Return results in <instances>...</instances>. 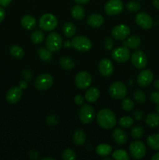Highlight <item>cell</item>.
Masks as SVG:
<instances>
[{"mask_svg": "<svg viewBox=\"0 0 159 160\" xmlns=\"http://www.w3.org/2000/svg\"><path fill=\"white\" fill-rule=\"evenodd\" d=\"M63 45L65 46V48H70V47L72 46L71 42H70V41H65V42H64Z\"/></svg>", "mask_w": 159, "mask_h": 160, "instance_id": "cell-52", "label": "cell"}, {"mask_svg": "<svg viewBox=\"0 0 159 160\" xmlns=\"http://www.w3.org/2000/svg\"><path fill=\"white\" fill-rule=\"evenodd\" d=\"M28 156L30 159H39V154L37 151L35 150H31L28 153Z\"/></svg>", "mask_w": 159, "mask_h": 160, "instance_id": "cell-46", "label": "cell"}, {"mask_svg": "<svg viewBox=\"0 0 159 160\" xmlns=\"http://www.w3.org/2000/svg\"><path fill=\"white\" fill-rule=\"evenodd\" d=\"M43 160H55L54 158H51V157H46L44 158Z\"/></svg>", "mask_w": 159, "mask_h": 160, "instance_id": "cell-55", "label": "cell"}, {"mask_svg": "<svg viewBox=\"0 0 159 160\" xmlns=\"http://www.w3.org/2000/svg\"><path fill=\"white\" fill-rule=\"evenodd\" d=\"M153 6L155 9H159V0H153Z\"/></svg>", "mask_w": 159, "mask_h": 160, "instance_id": "cell-50", "label": "cell"}, {"mask_svg": "<svg viewBox=\"0 0 159 160\" xmlns=\"http://www.w3.org/2000/svg\"><path fill=\"white\" fill-rule=\"evenodd\" d=\"M140 38L138 35H132L123 42V46H126L131 49H137L140 45Z\"/></svg>", "mask_w": 159, "mask_h": 160, "instance_id": "cell-22", "label": "cell"}, {"mask_svg": "<svg viewBox=\"0 0 159 160\" xmlns=\"http://www.w3.org/2000/svg\"><path fill=\"white\" fill-rule=\"evenodd\" d=\"M143 134H144V130H143V127L140 126V125L133 127L131 129V136L134 139L140 138L143 137Z\"/></svg>", "mask_w": 159, "mask_h": 160, "instance_id": "cell-34", "label": "cell"}, {"mask_svg": "<svg viewBox=\"0 0 159 160\" xmlns=\"http://www.w3.org/2000/svg\"><path fill=\"white\" fill-rule=\"evenodd\" d=\"M132 97H133V99L137 102L138 104H143L146 101V94L144 93V92H143L142 90L140 89H136L135 91L132 93Z\"/></svg>", "mask_w": 159, "mask_h": 160, "instance_id": "cell-32", "label": "cell"}, {"mask_svg": "<svg viewBox=\"0 0 159 160\" xmlns=\"http://www.w3.org/2000/svg\"><path fill=\"white\" fill-rule=\"evenodd\" d=\"M19 87L23 90V89H26L27 88V81H25V80H23L20 82V86Z\"/></svg>", "mask_w": 159, "mask_h": 160, "instance_id": "cell-47", "label": "cell"}, {"mask_svg": "<svg viewBox=\"0 0 159 160\" xmlns=\"http://www.w3.org/2000/svg\"><path fill=\"white\" fill-rule=\"evenodd\" d=\"M62 31L67 38H71L76 34V28L72 22H67L63 25Z\"/></svg>", "mask_w": 159, "mask_h": 160, "instance_id": "cell-29", "label": "cell"}, {"mask_svg": "<svg viewBox=\"0 0 159 160\" xmlns=\"http://www.w3.org/2000/svg\"><path fill=\"white\" fill-rule=\"evenodd\" d=\"M150 99L153 103L159 104V91L158 92H154L150 95Z\"/></svg>", "mask_w": 159, "mask_h": 160, "instance_id": "cell-43", "label": "cell"}, {"mask_svg": "<svg viewBox=\"0 0 159 160\" xmlns=\"http://www.w3.org/2000/svg\"><path fill=\"white\" fill-rule=\"evenodd\" d=\"M23 92L20 87H12L9 89L6 95V101L10 104H15L21 98Z\"/></svg>", "mask_w": 159, "mask_h": 160, "instance_id": "cell-17", "label": "cell"}, {"mask_svg": "<svg viewBox=\"0 0 159 160\" xmlns=\"http://www.w3.org/2000/svg\"><path fill=\"white\" fill-rule=\"evenodd\" d=\"M131 62L132 65L137 69H143L147 64V57L143 51L137 49L131 56Z\"/></svg>", "mask_w": 159, "mask_h": 160, "instance_id": "cell-10", "label": "cell"}, {"mask_svg": "<svg viewBox=\"0 0 159 160\" xmlns=\"http://www.w3.org/2000/svg\"><path fill=\"white\" fill-rule=\"evenodd\" d=\"M54 79L52 76L48 73L41 74L34 81V87L39 91H45L52 86Z\"/></svg>", "mask_w": 159, "mask_h": 160, "instance_id": "cell-7", "label": "cell"}, {"mask_svg": "<svg viewBox=\"0 0 159 160\" xmlns=\"http://www.w3.org/2000/svg\"><path fill=\"white\" fill-rule=\"evenodd\" d=\"M109 95L115 99H122L127 95V88L121 81L112 83L108 89Z\"/></svg>", "mask_w": 159, "mask_h": 160, "instance_id": "cell-3", "label": "cell"}, {"mask_svg": "<svg viewBox=\"0 0 159 160\" xmlns=\"http://www.w3.org/2000/svg\"><path fill=\"white\" fill-rule=\"evenodd\" d=\"M97 123L101 128L108 130L116 124V117L113 111L109 109H102L97 114Z\"/></svg>", "mask_w": 159, "mask_h": 160, "instance_id": "cell-1", "label": "cell"}, {"mask_svg": "<svg viewBox=\"0 0 159 160\" xmlns=\"http://www.w3.org/2000/svg\"><path fill=\"white\" fill-rule=\"evenodd\" d=\"M135 21L138 26L144 30L151 29L153 26V20L148 14L145 12H139L136 15Z\"/></svg>", "mask_w": 159, "mask_h": 160, "instance_id": "cell-15", "label": "cell"}, {"mask_svg": "<svg viewBox=\"0 0 159 160\" xmlns=\"http://www.w3.org/2000/svg\"><path fill=\"white\" fill-rule=\"evenodd\" d=\"M100 96V91L98 88L92 87L90 88H89L88 90L86 92L85 96L84 98L86 99V101L88 102H94L97 100L98 99Z\"/></svg>", "mask_w": 159, "mask_h": 160, "instance_id": "cell-21", "label": "cell"}, {"mask_svg": "<svg viewBox=\"0 0 159 160\" xmlns=\"http://www.w3.org/2000/svg\"><path fill=\"white\" fill-rule=\"evenodd\" d=\"M147 145L153 150H159V134L150 135L147 138Z\"/></svg>", "mask_w": 159, "mask_h": 160, "instance_id": "cell-28", "label": "cell"}, {"mask_svg": "<svg viewBox=\"0 0 159 160\" xmlns=\"http://www.w3.org/2000/svg\"><path fill=\"white\" fill-rule=\"evenodd\" d=\"M71 44L75 49L80 52H87L92 48V43L90 39L83 35L73 37Z\"/></svg>", "mask_w": 159, "mask_h": 160, "instance_id": "cell-5", "label": "cell"}, {"mask_svg": "<svg viewBox=\"0 0 159 160\" xmlns=\"http://www.w3.org/2000/svg\"><path fill=\"white\" fill-rule=\"evenodd\" d=\"M59 64L61 67L65 70H72L74 68L75 62L72 58L69 57V56H62L59 59Z\"/></svg>", "mask_w": 159, "mask_h": 160, "instance_id": "cell-27", "label": "cell"}, {"mask_svg": "<svg viewBox=\"0 0 159 160\" xmlns=\"http://www.w3.org/2000/svg\"><path fill=\"white\" fill-rule=\"evenodd\" d=\"M98 70L103 77H109L114 71L112 62L108 59H102L98 63Z\"/></svg>", "mask_w": 159, "mask_h": 160, "instance_id": "cell-16", "label": "cell"}, {"mask_svg": "<svg viewBox=\"0 0 159 160\" xmlns=\"http://www.w3.org/2000/svg\"><path fill=\"white\" fill-rule=\"evenodd\" d=\"M95 112L94 108L89 104H83L79 111V119L84 124H89L94 120Z\"/></svg>", "mask_w": 159, "mask_h": 160, "instance_id": "cell-6", "label": "cell"}, {"mask_svg": "<svg viewBox=\"0 0 159 160\" xmlns=\"http://www.w3.org/2000/svg\"><path fill=\"white\" fill-rule=\"evenodd\" d=\"M126 9L131 12H137V11L140 10V4L137 1H130L126 4Z\"/></svg>", "mask_w": 159, "mask_h": 160, "instance_id": "cell-39", "label": "cell"}, {"mask_svg": "<svg viewBox=\"0 0 159 160\" xmlns=\"http://www.w3.org/2000/svg\"><path fill=\"white\" fill-rule=\"evenodd\" d=\"M22 76H23V79H24L25 81H30L32 79V72H31V70L26 69V70H23V72H22Z\"/></svg>", "mask_w": 159, "mask_h": 160, "instance_id": "cell-42", "label": "cell"}, {"mask_svg": "<svg viewBox=\"0 0 159 160\" xmlns=\"http://www.w3.org/2000/svg\"><path fill=\"white\" fill-rule=\"evenodd\" d=\"M84 99H85V98H84V97L82 96V95H76V96H75L74 102L76 103L77 106H81V105L84 104Z\"/></svg>", "mask_w": 159, "mask_h": 160, "instance_id": "cell-45", "label": "cell"}, {"mask_svg": "<svg viewBox=\"0 0 159 160\" xmlns=\"http://www.w3.org/2000/svg\"><path fill=\"white\" fill-rule=\"evenodd\" d=\"M132 116L136 120H140L143 118V112L141 110L137 109L132 112Z\"/></svg>", "mask_w": 159, "mask_h": 160, "instance_id": "cell-44", "label": "cell"}, {"mask_svg": "<svg viewBox=\"0 0 159 160\" xmlns=\"http://www.w3.org/2000/svg\"><path fill=\"white\" fill-rule=\"evenodd\" d=\"M9 52H10L11 56L12 57L17 59H22L23 57V56H24V51L19 45H12V46H10V48H9Z\"/></svg>", "mask_w": 159, "mask_h": 160, "instance_id": "cell-30", "label": "cell"}, {"mask_svg": "<svg viewBox=\"0 0 159 160\" xmlns=\"http://www.w3.org/2000/svg\"><path fill=\"white\" fill-rule=\"evenodd\" d=\"M130 56V52L129 48L126 46H121L115 48L112 52V57L114 60L118 62H125L129 60Z\"/></svg>", "mask_w": 159, "mask_h": 160, "instance_id": "cell-12", "label": "cell"}, {"mask_svg": "<svg viewBox=\"0 0 159 160\" xmlns=\"http://www.w3.org/2000/svg\"><path fill=\"white\" fill-rule=\"evenodd\" d=\"M45 45L46 48L48 50L54 52H58L62 45V39L60 34L57 32H52L48 35L45 41Z\"/></svg>", "mask_w": 159, "mask_h": 160, "instance_id": "cell-4", "label": "cell"}, {"mask_svg": "<svg viewBox=\"0 0 159 160\" xmlns=\"http://www.w3.org/2000/svg\"><path fill=\"white\" fill-rule=\"evenodd\" d=\"M74 2H76V3H79V4H84V3L88 2L89 0H73Z\"/></svg>", "mask_w": 159, "mask_h": 160, "instance_id": "cell-53", "label": "cell"}, {"mask_svg": "<svg viewBox=\"0 0 159 160\" xmlns=\"http://www.w3.org/2000/svg\"><path fill=\"white\" fill-rule=\"evenodd\" d=\"M151 159H152V160H159V152L154 154V156L151 157Z\"/></svg>", "mask_w": 159, "mask_h": 160, "instance_id": "cell-54", "label": "cell"}, {"mask_svg": "<svg viewBox=\"0 0 159 160\" xmlns=\"http://www.w3.org/2000/svg\"><path fill=\"white\" fill-rule=\"evenodd\" d=\"M104 9L107 15H118L123 10V3L121 0H108L104 5Z\"/></svg>", "mask_w": 159, "mask_h": 160, "instance_id": "cell-9", "label": "cell"}, {"mask_svg": "<svg viewBox=\"0 0 159 160\" xmlns=\"http://www.w3.org/2000/svg\"><path fill=\"white\" fill-rule=\"evenodd\" d=\"M58 26V20L51 13H45L39 19V27L45 31H53Z\"/></svg>", "mask_w": 159, "mask_h": 160, "instance_id": "cell-2", "label": "cell"}, {"mask_svg": "<svg viewBox=\"0 0 159 160\" xmlns=\"http://www.w3.org/2000/svg\"><path fill=\"white\" fill-rule=\"evenodd\" d=\"M146 123L150 128H156L159 126V114L155 112H151L148 114L146 117Z\"/></svg>", "mask_w": 159, "mask_h": 160, "instance_id": "cell-25", "label": "cell"}, {"mask_svg": "<svg viewBox=\"0 0 159 160\" xmlns=\"http://www.w3.org/2000/svg\"><path fill=\"white\" fill-rule=\"evenodd\" d=\"M103 45H104V48H105L106 50L110 51V50H112V48H113V46H114L113 41L112 40L111 38H106L105 40L104 41V44H103Z\"/></svg>", "mask_w": 159, "mask_h": 160, "instance_id": "cell-41", "label": "cell"}, {"mask_svg": "<svg viewBox=\"0 0 159 160\" xmlns=\"http://www.w3.org/2000/svg\"><path fill=\"white\" fill-rule=\"evenodd\" d=\"M154 87L156 90L159 91V79H157L154 82Z\"/></svg>", "mask_w": 159, "mask_h": 160, "instance_id": "cell-51", "label": "cell"}, {"mask_svg": "<svg viewBox=\"0 0 159 160\" xmlns=\"http://www.w3.org/2000/svg\"><path fill=\"white\" fill-rule=\"evenodd\" d=\"M59 121V117L56 114H51L49 115L46 119V123L50 126H54V125L58 124Z\"/></svg>", "mask_w": 159, "mask_h": 160, "instance_id": "cell-40", "label": "cell"}, {"mask_svg": "<svg viewBox=\"0 0 159 160\" xmlns=\"http://www.w3.org/2000/svg\"><path fill=\"white\" fill-rule=\"evenodd\" d=\"M154 74L150 70H143L137 76V84L140 87L146 88L152 83Z\"/></svg>", "mask_w": 159, "mask_h": 160, "instance_id": "cell-14", "label": "cell"}, {"mask_svg": "<svg viewBox=\"0 0 159 160\" xmlns=\"http://www.w3.org/2000/svg\"><path fill=\"white\" fill-rule=\"evenodd\" d=\"M92 81L91 76L87 71L79 72L75 77V84L78 88L85 89L90 85Z\"/></svg>", "mask_w": 159, "mask_h": 160, "instance_id": "cell-11", "label": "cell"}, {"mask_svg": "<svg viewBox=\"0 0 159 160\" xmlns=\"http://www.w3.org/2000/svg\"><path fill=\"white\" fill-rule=\"evenodd\" d=\"M62 157L64 160H74L76 159V155L71 148H65L62 152Z\"/></svg>", "mask_w": 159, "mask_h": 160, "instance_id": "cell-38", "label": "cell"}, {"mask_svg": "<svg viewBox=\"0 0 159 160\" xmlns=\"http://www.w3.org/2000/svg\"><path fill=\"white\" fill-rule=\"evenodd\" d=\"M87 23L92 28H99L104 23V17H102V15L98 13L90 14L87 17Z\"/></svg>", "mask_w": 159, "mask_h": 160, "instance_id": "cell-19", "label": "cell"}, {"mask_svg": "<svg viewBox=\"0 0 159 160\" xmlns=\"http://www.w3.org/2000/svg\"><path fill=\"white\" fill-rule=\"evenodd\" d=\"M112 138H113L114 141L116 142L118 145H124L126 142H127V134L124 130L121 129V128H116L112 132Z\"/></svg>", "mask_w": 159, "mask_h": 160, "instance_id": "cell-18", "label": "cell"}, {"mask_svg": "<svg viewBox=\"0 0 159 160\" xmlns=\"http://www.w3.org/2000/svg\"><path fill=\"white\" fill-rule=\"evenodd\" d=\"M129 153L135 159H140L146 154V147L140 141H135L129 145Z\"/></svg>", "mask_w": 159, "mask_h": 160, "instance_id": "cell-8", "label": "cell"}, {"mask_svg": "<svg viewBox=\"0 0 159 160\" xmlns=\"http://www.w3.org/2000/svg\"><path fill=\"white\" fill-rule=\"evenodd\" d=\"M112 152V147L108 144H101L96 148V152L101 156H107Z\"/></svg>", "mask_w": 159, "mask_h": 160, "instance_id": "cell-31", "label": "cell"}, {"mask_svg": "<svg viewBox=\"0 0 159 160\" xmlns=\"http://www.w3.org/2000/svg\"><path fill=\"white\" fill-rule=\"evenodd\" d=\"M71 14L72 17L75 19V20H82L83 18L85 16V11L83 6H81L80 5H76V6H73L71 10Z\"/></svg>", "mask_w": 159, "mask_h": 160, "instance_id": "cell-26", "label": "cell"}, {"mask_svg": "<svg viewBox=\"0 0 159 160\" xmlns=\"http://www.w3.org/2000/svg\"><path fill=\"white\" fill-rule=\"evenodd\" d=\"M45 34L41 30L34 31L31 35V40L34 44H41L44 41Z\"/></svg>", "mask_w": 159, "mask_h": 160, "instance_id": "cell-33", "label": "cell"}, {"mask_svg": "<svg viewBox=\"0 0 159 160\" xmlns=\"http://www.w3.org/2000/svg\"><path fill=\"white\" fill-rule=\"evenodd\" d=\"M133 124V119L129 116L123 117L118 120V125L123 128H129Z\"/></svg>", "mask_w": 159, "mask_h": 160, "instance_id": "cell-35", "label": "cell"}, {"mask_svg": "<svg viewBox=\"0 0 159 160\" xmlns=\"http://www.w3.org/2000/svg\"><path fill=\"white\" fill-rule=\"evenodd\" d=\"M37 54H38L39 58L41 59L42 61L45 62H49L52 60V54L50 50L45 47H41L37 50Z\"/></svg>", "mask_w": 159, "mask_h": 160, "instance_id": "cell-24", "label": "cell"}, {"mask_svg": "<svg viewBox=\"0 0 159 160\" xmlns=\"http://www.w3.org/2000/svg\"><path fill=\"white\" fill-rule=\"evenodd\" d=\"M37 24V20L33 16L25 15L21 19V25L26 30L34 29Z\"/></svg>", "mask_w": 159, "mask_h": 160, "instance_id": "cell-20", "label": "cell"}, {"mask_svg": "<svg viewBox=\"0 0 159 160\" xmlns=\"http://www.w3.org/2000/svg\"><path fill=\"white\" fill-rule=\"evenodd\" d=\"M5 15H6V12H5V10L2 7H0V23L4 20Z\"/></svg>", "mask_w": 159, "mask_h": 160, "instance_id": "cell-48", "label": "cell"}, {"mask_svg": "<svg viewBox=\"0 0 159 160\" xmlns=\"http://www.w3.org/2000/svg\"><path fill=\"white\" fill-rule=\"evenodd\" d=\"M73 141L75 145L78 146L84 145L86 142L85 132L82 129H76L73 135Z\"/></svg>", "mask_w": 159, "mask_h": 160, "instance_id": "cell-23", "label": "cell"}, {"mask_svg": "<svg viewBox=\"0 0 159 160\" xmlns=\"http://www.w3.org/2000/svg\"><path fill=\"white\" fill-rule=\"evenodd\" d=\"M122 108L126 112H129V111L132 110L134 108L133 101L128 98H123V102H122Z\"/></svg>", "mask_w": 159, "mask_h": 160, "instance_id": "cell-37", "label": "cell"}, {"mask_svg": "<svg viewBox=\"0 0 159 160\" xmlns=\"http://www.w3.org/2000/svg\"><path fill=\"white\" fill-rule=\"evenodd\" d=\"M112 157L116 160H129V159L128 153L123 149H118L114 152Z\"/></svg>", "mask_w": 159, "mask_h": 160, "instance_id": "cell-36", "label": "cell"}, {"mask_svg": "<svg viewBox=\"0 0 159 160\" xmlns=\"http://www.w3.org/2000/svg\"><path fill=\"white\" fill-rule=\"evenodd\" d=\"M12 0H0V6H7Z\"/></svg>", "mask_w": 159, "mask_h": 160, "instance_id": "cell-49", "label": "cell"}, {"mask_svg": "<svg viewBox=\"0 0 159 160\" xmlns=\"http://www.w3.org/2000/svg\"><path fill=\"white\" fill-rule=\"evenodd\" d=\"M156 111H157V113L159 114V104H157V107H156Z\"/></svg>", "mask_w": 159, "mask_h": 160, "instance_id": "cell-56", "label": "cell"}, {"mask_svg": "<svg viewBox=\"0 0 159 160\" xmlns=\"http://www.w3.org/2000/svg\"><path fill=\"white\" fill-rule=\"evenodd\" d=\"M130 29L127 25L118 24L114 27L112 31V36L118 41H123L128 38Z\"/></svg>", "mask_w": 159, "mask_h": 160, "instance_id": "cell-13", "label": "cell"}]
</instances>
